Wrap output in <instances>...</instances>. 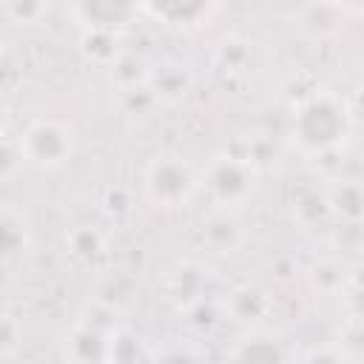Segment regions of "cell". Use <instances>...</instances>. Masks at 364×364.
Listing matches in <instances>:
<instances>
[{
	"instance_id": "cell-6",
	"label": "cell",
	"mask_w": 364,
	"mask_h": 364,
	"mask_svg": "<svg viewBox=\"0 0 364 364\" xmlns=\"http://www.w3.org/2000/svg\"><path fill=\"white\" fill-rule=\"evenodd\" d=\"M213 6L216 0H142V14H148L162 28L188 31L202 26L210 17Z\"/></svg>"
},
{
	"instance_id": "cell-24",
	"label": "cell",
	"mask_w": 364,
	"mask_h": 364,
	"mask_svg": "<svg viewBox=\"0 0 364 364\" xmlns=\"http://www.w3.org/2000/svg\"><path fill=\"white\" fill-rule=\"evenodd\" d=\"M9 26H11V23H9L6 14L0 11V54L9 51V40H11V37H9Z\"/></svg>"
},
{
	"instance_id": "cell-8",
	"label": "cell",
	"mask_w": 364,
	"mask_h": 364,
	"mask_svg": "<svg viewBox=\"0 0 364 364\" xmlns=\"http://www.w3.org/2000/svg\"><path fill=\"white\" fill-rule=\"evenodd\" d=\"M111 333L114 330H105V327H97V324L80 318L77 327L71 330V336L65 338V355L74 361H108Z\"/></svg>"
},
{
	"instance_id": "cell-22",
	"label": "cell",
	"mask_w": 364,
	"mask_h": 364,
	"mask_svg": "<svg viewBox=\"0 0 364 364\" xmlns=\"http://www.w3.org/2000/svg\"><path fill=\"white\" fill-rule=\"evenodd\" d=\"M17 165H23V156H20V148H17V139L6 134H0V179L11 176L17 171Z\"/></svg>"
},
{
	"instance_id": "cell-7",
	"label": "cell",
	"mask_w": 364,
	"mask_h": 364,
	"mask_svg": "<svg viewBox=\"0 0 364 364\" xmlns=\"http://www.w3.org/2000/svg\"><path fill=\"white\" fill-rule=\"evenodd\" d=\"M202 242L219 253V256H228V253H236L245 242V230H242V222L236 219L233 210H222V208H213L208 213V219H202Z\"/></svg>"
},
{
	"instance_id": "cell-5",
	"label": "cell",
	"mask_w": 364,
	"mask_h": 364,
	"mask_svg": "<svg viewBox=\"0 0 364 364\" xmlns=\"http://www.w3.org/2000/svg\"><path fill=\"white\" fill-rule=\"evenodd\" d=\"M71 11L82 28L122 34L142 14V0H71Z\"/></svg>"
},
{
	"instance_id": "cell-11",
	"label": "cell",
	"mask_w": 364,
	"mask_h": 364,
	"mask_svg": "<svg viewBox=\"0 0 364 364\" xmlns=\"http://www.w3.org/2000/svg\"><path fill=\"white\" fill-rule=\"evenodd\" d=\"M341 17H344V14H341L330 0H313V3H307V6L299 9L296 26H299L307 37L324 40V37H330V34L338 31Z\"/></svg>"
},
{
	"instance_id": "cell-17",
	"label": "cell",
	"mask_w": 364,
	"mask_h": 364,
	"mask_svg": "<svg viewBox=\"0 0 364 364\" xmlns=\"http://www.w3.org/2000/svg\"><path fill=\"white\" fill-rule=\"evenodd\" d=\"M293 213L301 225H316L318 219H327L330 216V208H327V196L324 191H307L301 193L296 202H293Z\"/></svg>"
},
{
	"instance_id": "cell-3",
	"label": "cell",
	"mask_w": 364,
	"mask_h": 364,
	"mask_svg": "<svg viewBox=\"0 0 364 364\" xmlns=\"http://www.w3.org/2000/svg\"><path fill=\"white\" fill-rule=\"evenodd\" d=\"M142 191L154 208H162V210L182 208L199 193V171L185 156H176V154L154 156L145 165Z\"/></svg>"
},
{
	"instance_id": "cell-1",
	"label": "cell",
	"mask_w": 364,
	"mask_h": 364,
	"mask_svg": "<svg viewBox=\"0 0 364 364\" xmlns=\"http://www.w3.org/2000/svg\"><path fill=\"white\" fill-rule=\"evenodd\" d=\"M353 128V111L333 91H310L293 105L287 136L304 156H327L338 151Z\"/></svg>"
},
{
	"instance_id": "cell-10",
	"label": "cell",
	"mask_w": 364,
	"mask_h": 364,
	"mask_svg": "<svg viewBox=\"0 0 364 364\" xmlns=\"http://www.w3.org/2000/svg\"><path fill=\"white\" fill-rule=\"evenodd\" d=\"M65 250L80 264H97L108 256V236L94 225H77L65 233Z\"/></svg>"
},
{
	"instance_id": "cell-9",
	"label": "cell",
	"mask_w": 364,
	"mask_h": 364,
	"mask_svg": "<svg viewBox=\"0 0 364 364\" xmlns=\"http://www.w3.org/2000/svg\"><path fill=\"white\" fill-rule=\"evenodd\" d=\"M324 196H327V208L333 219H338L347 228H358L364 216V191L358 179H336L324 191Z\"/></svg>"
},
{
	"instance_id": "cell-23",
	"label": "cell",
	"mask_w": 364,
	"mask_h": 364,
	"mask_svg": "<svg viewBox=\"0 0 364 364\" xmlns=\"http://www.w3.org/2000/svg\"><path fill=\"white\" fill-rule=\"evenodd\" d=\"M344 17H361L364 11V0H330Z\"/></svg>"
},
{
	"instance_id": "cell-2",
	"label": "cell",
	"mask_w": 364,
	"mask_h": 364,
	"mask_svg": "<svg viewBox=\"0 0 364 364\" xmlns=\"http://www.w3.org/2000/svg\"><path fill=\"white\" fill-rule=\"evenodd\" d=\"M259 185V168L247 156L219 154L199 171V191L210 199L213 208L236 210L242 208Z\"/></svg>"
},
{
	"instance_id": "cell-4",
	"label": "cell",
	"mask_w": 364,
	"mask_h": 364,
	"mask_svg": "<svg viewBox=\"0 0 364 364\" xmlns=\"http://www.w3.org/2000/svg\"><path fill=\"white\" fill-rule=\"evenodd\" d=\"M17 148L26 165L40 171H54L74 156L77 136L68 122L54 117H40L28 122L26 131L17 136Z\"/></svg>"
},
{
	"instance_id": "cell-14",
	"label": "cell",
	"mask_w": 364,
	"mask_h": 364,
	"mask_svg": "<svg viewBox=\"0 0 364 364\" xmlns=\"http://www.w3.org/2000/svg\"><path fill=\"white\" fill-rule=\"evenodd\" d=\"M228 355L230 358H267L270 361V358H284V350L279 347V338L273 333L253 327L236 341V347Z\"/></svg>"
},
{
	"instance_id": "cell-18",
	"label": "cell",
	"mask_w": 364,
	"mask_h": 364,
	"mask_svg": "<svg viewBox=\"0 0 364 364\" xmlns=\"http://www.w3.org/2000/svg\"><path fill=\"white\" fill-rule=\"evenodd\" d=\"M310 282H313V287H318L321 293H338V290H344V267H341V262L321 259V262L310 270Z\"/></svg>"
},
{
	"instance_id": "cell-25",
	"label": "cell",
	"mask_w": 364,
	"mask_h": 364,
	"mask_svg": "<svg viewBox=\"0 0 364 364\" xmlns=\"http://www.w3.org/2000/svg\"><path fill=\"white\" fill-rule=\"evenodd\" d=\"M9 122H11V114H9V105L0 100V134L9 131Z\"/></svg>"
},
{
	"instance_id": "cell-21",
	"label": "cell",
	"mask_w": 364,
	"mask_h": 364,
	"mask_svg": "<svg viewBox=\"0 0 364 364\" xmlns=\"http://www.w3.org/2000/svg\"><path fill=\"white\" fill-rule=\"evenodd\" d=\"M230 299H236V301H230V304H236V307H230V310H233L239 318H245V321L256 318V316L264 310V296H262L259 290H253V287H239V290H233Z\"/></svg>"
},
{
	"instance_id": "cell-12",
	"label": "cell",
	"mask_w": 364,
	"mask_h": 364,
	"mask_svg": "<svg viewBox=\"0 0 364 364\" xmlns=\"http://www.w3.org/2000/svg\"><path fill=\"white\" fill-rule=\"evenodd\" d=\"M28 245H31V230L26 219L11 208H0V262L23 259Z\"/></svg>"
},
{
	"instance_id": "cell-19",
	"label": "cell",
	"mask_w": 364,
	"mask_h": 364,
	"mask_svg": "<svg viewBox=\"0 0 364 364\" xmlns=\"http://www.w3.org/2000/svg\"><path fill=\"white\" fill-rule=\"evenodd\" d=\"M20 347H23V324L11 313L0 310V361L14 358Z\"/></svg>"
},
{
	"instance_id": "cell-20",
	"label": "cell",
	"mask_w": 364,
	"mask_h": 364,
	"mask_svg": "<svg viewBox=\"0 0 364 364\" xmlns=\"http://www.w3.org/2000/svg\"><path fill=\"white\" fill-rule=\"evenodd\" d=\"M216 60H219V65L225 71H245L247 68V60H250V48H247V43L230 37V40H225L219 46Z\"/></svg>"
},
{
	"instance_id": "cell-16",
	"label": "cell",
	"mask_w": 364,
	"mask_h": 364,
	"mask_svg": "<svg viewBox=\"0 0 364 364\" xmlns=\"http://www.w3.org/2000/svg\"><path fill=\"white\" fill-rule=\"evenodd\" d=\"M3 14L11 26H37L48 14V0H6Z\"/></svg>"
},
{
	"instance_id": "cell-15",
	"label": "cell",
	"mask_w": 364,
	"mask_h": 364,
	"mask_svg": "<svg viewBox=\"0 0 364 364\" xmlns=\"http://www.w3.org/2000/svg\"><path fill=\"white\" fill-rule=\"evenodd\" d=\"M108 74H111V80L117 82L119 91H128V88L148 85V80H151V65H148L139 54L122 51V54L108 65Z\"/></svg>"
},
{
	"instance_id": "cell-13",
	"label": "cell",
	"mask_w": 364,
	"mask_h": 364,
	"mask_svg": "<svg viewBox=\"0 0 364 364\" xmlns=\"http://www.w3.org/2000/svg\"><path fill=\"white\" fill-rule=\"evenodd\" d=\"M80 51L100 68H108L119 54V34L114 31H94V28H82V37H80Z\"/></svg>"
}]
</instances>
